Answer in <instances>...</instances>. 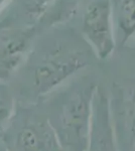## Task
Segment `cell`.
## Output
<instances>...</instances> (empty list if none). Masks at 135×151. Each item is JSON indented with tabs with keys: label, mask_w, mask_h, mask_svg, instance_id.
<instances>
[{
	"label": "cell",
	"mask_w": 135,
	"mask_h": 151,
	"mask_svg": "<svg viewBox=\"0 0 135 151\" xmlns=\"http://www.w3.org/2000/svg\"><path fill=\"white\" fill-rule=\"evenodd\" d=\"M96 89L94 84L76 86L51 98L45 116L64 151L87 150Z\"/></svg>",
	"instance_id": "obj_1"
},
{
	"label": "cell",
	"mask_w": 135,
	"mask_h": 151,
	"mask_svg": "<svg viewBox=\"0 0 135 151\" xmlns=\"http://www.w3.org/2000/svg\"><path fill=\"white\" fill-rule=\"evenodd\" d=\"M87 65L83 52L61 50L51 52L32 69L29 85L32 98H43L53 93Z\"/></svg>",
	"instance_id": "obj_2"
},
{
	"label": "cell",
	"mask_w": 135,
	"mask_h": 151,
	"mask_svg": "<svg viewBox=\"0 0 135 151\" xmlns=\"http://www.w3.org/2000/svg\"><path fill=\"white\" fill-rule=\"evenodd\" d=\"M83 33L98 58H109L115 47L113 10L110 0H92L83 16Z\"/></svg>",
	"instance_id": "obj_3"
},
{
	"label": "cell",
	"mask_w": 135,
	"mask_h": 151,
	"mask_svg": "<svg viewBox=\"0 0 135 151\" xmlns=\"http://www.w3.org/2000/svg\"><path fill=\"white\" fill-rule=\"evenodd\" d=\"M15 151H64L50 121L43 114L28 115L13 137Z\"/></svg>",
	"instance_id": "obj_4"
},
{
	"label": "cell",
	"mask_w": 135,
	"mask_h": 151,
	"mask_svg": "<svg viewBox=\"0 0 135 151\" xmlns=\"http://www.w3.org/2000/svg\"><path fill=\"white\" fill-rule=\"evenodd\" d=\"M86 151H118L109 97L102 87H97L93 98L91 128Z\"/></svg>",
	"instance_id": "obj_5"
},
{
	"label": "cell",
	"mask_w": 135,
	"mask_h": 151,
	"mask_svg": "<svg viewBox=\"0 0 135 151\" xmlns=\"http://www.w3.org/2000/svg\"><path fill=\"white\" fill-rule=\"evenodd\" d=\"M27 35H14L0 41V80L9 77L21 64L29 47Z\"/></svg>",
	"instance_id": "obj_6"
},
{
	"label": "cell",
	"mask_w": 135,
	"mask_h": 151,
	"mask_svg": "<svg viewBox=\"0 0 135 151\" xmlns=\"http://www.w3.org/2000/svg\"><path fill=\"white\" fill-rule=\"evenodd\" d=\"M124 41L135 33V0H120L113 11V20Z\"/></svg>",
	"instance_id": "obj_7"
},
{
	"label": "cell",
	"mask_w": 135,
	"mask_h": 151,
	"mask_svg": "<svg viewBox=\"0 0 135 151\" xmlns=\"http://www.w3.org/2000/svg\"><path fill=\"white\" fill-rule=\"evenodd\" d=\"M15 104L13 96L5 87L0 86V132L8 128L14 115Z\"/></svg>",
	"instance_id": "obj_8"
},
{
	"label": "cell",
	"mask_w": 135,
	"mask_h": 151,
	"mask_svg": "<svg viewBox=\"0 0 135 151\" xmlns=\"http://www.w3.org/2000/svg\"><path fill=\"white\" fill-rule=\"evenodd\" d=\"M0 151H10V150H9L8 146H7L5 143L0 141Z\"/></svg>",
	"instance_id": "obj_9"
},
{
	"label": "cell",
	"mask_w": 135,
	"mask_h": 151,
	"mask_svg": "<svg viewBox=\"0 0 135 151\" xmlns=\"http://www.w3.org/2000/svg\"><path fill=\"white\" fill-rule=\"evenodd\" d=\"M7 1H8V0H0V11H1L2 8H3V7L6 5Z\"/></svg>",
	"instance_id": "obj_10"
}]
</instances>
